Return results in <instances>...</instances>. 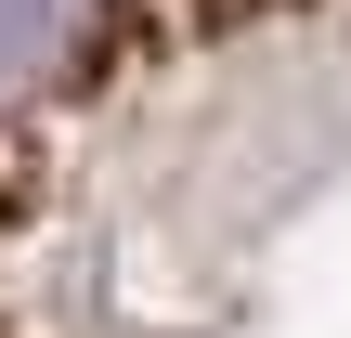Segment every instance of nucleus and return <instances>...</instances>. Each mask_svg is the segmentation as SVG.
<instances>
[{
	"label": "nucleus",
	"instance_id": "obj_1",
	"mask_svg": "<svg viewBox=\"0 0 351 338\" xmlns=\"http://www.w3.org/2000/svg\"><path fill=\"white\" fill-rule=\"evenodd\" d=\"M0 338H351V0H0Z\"/></svg>",
	"mask_w": 351,
	"mask_h": 338
}]
</instances>
